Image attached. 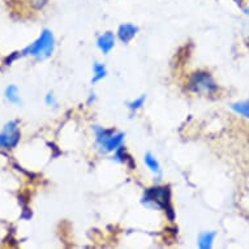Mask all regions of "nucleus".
<instances>
[{
    "mask_svg": "<svg viewBox=\"0 0 249 249\" xmlns=\"http://www.w3.org/2000/svg\"><path fill=\"white\" fill-rule=\"evenodd\" d=\"M145 164H146L147 167L150 168V171L155 172V174H158L160 171V162L155 160L154 157L150 154V153H147L145 154Z\"/></svg>",
    "mask_w": 249,
    "mask_h": 249,
    "instance_id": "f8f14e48",
    "label": "nucleus"
},
{
    "mask_svg": "<svg viewBox=\"0 0 249 249\" xmlns=\"http://www.w3.org/2000/svg\"><path fill=\"white\" fill-rule=\"evenodd\" d=\"M97 46L98 49L102 51L105 55L110 53L111 50L114 49L115 46V36L112 32H106L102 36H99L98 41H97Z\"/></svg>",
    "mask_w": 249,
    "mask_h": 249,
    "instance_id": "0eeeda50",
    "label": "nucleus"
},
{
    "mask_svg": "<svg viewBox=\"0 0 249 249\" xmlns=\"http://www.w3.org/2000/svg\"><path fill=\"white\" fill-rule=\"evenodd\" d=\"M232 108L236 114L244 116V118L249 119V101H244V102H236L231 105Z\"/></svg>",
    "mask_w": 249,
    "mask_h": 249,
    "instance_id": "9d476101",
    "label": "nucleus"
},
{
    "mask_svg": "<svg viewBox=\"0 0 249 249\" xmlns=\"http://www.w3.org/2000/svg\"><path fill=\"white\" fill-rule=\"evenodd\" d=\"M143 204L157 209H163L167 213L170 221L175 218V213L171 206V191L168 187H155L147 189L143 195Z\"/></svg>",
    "mask_w": 249,
    "mask_h": 249,
    "instance_id": "f257e3e1",
    "label": "nucleus"
},
{
    "mask_svg": "<svg viewBox=\"0 0 249 249\" xmlns=\"http://www.w3.org/2000/svg\"><path fill=\"white\" fill-rule=\"evenodd\" d=\"M94 129L95 139L102 150L115 151L122 146L123 140H124L123 133H115L114 129H106L101 127H95Z\"/></svg>",
    "mask_w": 249,
    "mask_h": 249,
    "instance_id": "7ed1b4c3",
    "label": "nucleus"
},
{
    "mask_svg": "<svg viewBox=\"0 0 249 249\" xmlns=\"http://www.w3.org/2000/svg\"><path fill=\"white\" fill-rule=\"evenodd\" d=\"M21 133L17 127V122L11 120L7 123L4 127V131L0 133V147L5 149H13L17 146V143L20 142Z\"/></svg>",
    "mask_w": 249,
    "mask_h": 249,
    "instance_id": "39448f33",
    "label": "nucleus"
},
{
    "mask_svg": "<svg viewBox=\"0 0 249 249\" xmlns=\"http://www.w3.org/2000/svg\"><path fill=\"white\" fill-rule=\"evenodd\" d=\"M248 13H249V8H248Z\"/></svg>",
    "mask_w": 249,
    "mask_h": 249,
    "instance_id": "2eb2a0df",
    "label": "nucleus"
},
{
    "mask_svg": "<svg viewBox=\"0 0 249 249\" xmlns=\"http://www.w3.org/2000/svg\"><path fill=\"white\" fill-rule=\"evenodd\" d=\"M5 98L8 99L11 103H15V105L20 103V97H18V89H17V86L9 85L5 89Z\"/></svg>",
    "mask_w": 249,
    "mask_h": 249,
    "instance_id": "9b49d317",
    "label": "nucleus"
},
{
    "mask_svg": "<svg viewBox=\"0 0 249 249\" xmlns=\"http://www.w3.org/2000/svg\"><path fill=\"white\" fill-rule=\"evenodd\" d=\"M188 88L193 93L210 94V93L216 90V84L209 73H206V72H197L189 80Z\"/></svg>",
    "mask_w": 249,
    "mask_h": 249,
    "instance_id": "20e7f679",
    "label": "nucleus"
},
{
    "mask_svg": "<svg viewBox=\"0 0 249 249\" xmlns=\"http://www.w3.org/2000/svg\"><path fill=\"white\" fill-rule=\"evenodd\" d=\"M145 101H146V97H145V95H141V97H139V98H136L135 101L129 102L128 107H129V110H132V111L140 110V108L143 106Z\"/></svg>",
    "mask_w": 249,
    "mask_h": 249,
    "instance_id": "ddd939ff",
    "label": "nucleus"
},
{
    "mask_svg": "<svg viewBox=\"0 0 249 249\" xmlns=\"http://www.w3.org/2000/svg\"><path fill=\"white\" fill-rule=\"evenodd\" d=\"M216 233L214 231H206L198 236V247L201 249H210L213 247V241L215 239Z\"/></svg>",
    "mask_w": 249,
    "mask_h": 249,
    "instance_id": "6e6552de",
    "label": "nucleus"
},
{
    "mask_svg": "<svg viewBox=\"0 0 249 249\" xmlns=\"http://www.w3.org/2000/svg\"><path fill=\"white\" fill-rule=\"evenodd\" d=\"M53 49H55L53 34L50 30L45 29L37 41L32 43L30 46H28L21 53L24 56H33L37 60H45V59L53 55Z\"/></svg>",
    "mask_w": 249,
    "mask_h": 249,
    "instance_id": "f03ea898",
    "label": "nucleus"
},
{
    "mask_svg": "<svg viewBox=\"0 0 249 249\" xmlns=\"http://www.w3.org/2000/svg\"><path fill=\"white\" fill-rule=\"evenodd\" d=\"M46 103H47V105H55V103H56L53 93H49V94H47V97H46Z\"/></svg>",
    "mask_w": 249,
    "mask_h": 249,
    "instance_id": "4468645a",
    "label": "nucleus"
},
{
    "mask_svg": "<svg viewBox=\"0 0 249 249\" xmlns=\"http://www.w3.org/2000/svg\"><path fill=\"white\" fill-rule=\"evenodd\" d=\"M139 32V28L133 24H123L119 26L118 30V37L123 43H129V42L136 37V34Z\"/></svg>",
    "mask_w": 249,
    "mask_h": 249,
    "instance_id": "423d86ee",
    "label": "nucleus"
},
{
    "mask_svg": "<svg viewBox=\"0 0 249 249\" xmlns=\"http://www.w3.org/2000/svg\"><path fill=\"white\" fill-rule=\"evenodd\" d=\"M93 78H91V82L93 84H97L98 81L103 80V78L106 77L107 74V70L106 67L101 64V63H94V66H93Z\"/></svg>",
    "mask_w": 249,
    "mask_h": 249,
    "instance_id": "1a4fd4ad",
    "label": "nucleus"
}]
</instances>
